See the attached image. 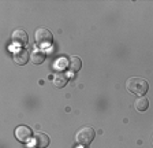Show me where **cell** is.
Masks as SVG:
<instances>
[{"mask_svg":"<svg viewBox=\"0 0 153 148\" xmlns=\"http://www.w3.org/2000/svg\"><path fill=\"white\" fill-rule=\"evenodd\" d=\"M55 67L57 70H63L64 67H67V59H59V61L55 63Z\"/></svg>","mask_w":153,"mask_h":148,"instance_id":"12","label":"cell"},{"mask_svg":"<svg viewBox=\"0 0 153 148\" xmlns=\"http://www.w3.org/2000/svg\"><path fill=\"white\" fill-rule=\"evenodd\" d=\"M126 89L128 93H133L135 96H145V93L149 89V84L143 78L140 77H130L126 81Z\"/></svg>","mask_w":153,"mask_h":148,"instance_id":"1","label":"cell"},{"mask_svg":"<svg viewBox=\"0 0 153 148\" xmlns=\"http://www.w3.org/2000/svg\"><path fill=\"white\" fill-rule=\"evenodd\" d=\"M81 67H82V61H81L78 56H71L70 62H68V69H70L73 73H76L79 71Z\"/></svg>","mask_w":153,"mask_h":148,"instance_id":"11","label":"cell"},{"mask_svg":"<svg viewBox=\"0 0 153 148\" xmlns=\"http://www.w3.org/2000/svg\"><path fill=\"white\" fill-rule=\"evenodd\" d=\"M67 81H68V78H67L66 74L57 73V74H55V77H53V85L56 88H64L67 85Z\"/></svg>","mask_w":153,"mask_h":148,"instance_id":"10","label":"cell"},{"mask_svg":"<svg viewBox=\"0 0 153 148\" xmlns=\"http://www.w3.org/2000/svg\"><path fill=\"white\" fill-rule=\"evenodd\" d=\"M30 61H32L34 64H41L42 62L45 61V52L42 51L41 48L34 47L32 54H30Z\"/></svg>","mask_w":153,"mask_h":148,"instance_id":"8","label":"cell"},{"mask_svg":"<svg viewBox=\"0 0 153 148\" xmlns=\"http://www.w3.org/2000/svg\"><path fill=\"white\" fill-rule=\"evenodd\" d=\"M134 107H135L137 111L143 113V111H146L148 107H149V102H148V99L145 96H140L135 102H134Z\"/></svg>","mask_w":153,"mask_h":148,"instance_id":"9","label":"cell"},{"mask_svg":"<svg viewBox=\"0 0 153 148\" xmlns=\"http://www.w3.org/2000/svg\"><path fill=\"white\" fill-rule=\"evenodd\" d=\"M11 41H13V44L18 45V47H25L29 43L27 33L23 29H15L11 34Z\"/></svg>","mask_w":153,"mask_h":148,"instance_id":"4","label":"cell"},{"mask_svg":"<svg viewBox=\"0 0 153 148\" xmlns=\"http://www.w3.org/2000/svg\"><path fill=\"white\" fill-rule=\"evenodd\" d=\"M13 58L16 64H26L29 61V52L25 48H18L16 51H14Z\"/></svg>","mask_w":153,"mask_h":148,"instance_id":"7","label":"cell"},{"mask_svg":"<svg viewBox=\"0 0 153 148\" xmlns=\"http://www.w3.org/2000/svg\"><path fill=\"white\" fill-rule=\"evenodd\" d=\"M15 137L18 141L21 143H27L30 138H33V132L32 129L26 125H21L15 129Z\"/></svg>","mask_w":153,"mask_h":148,"instance_id":"5","label":"cell"},{"mask_svg":"<svg viewBox=\"0 0 153 148\" xmlns=\"http://www.w3.org/2000/svg\"><path fill=\"white\" fill-rule=\"evenodd\" d=\"M94 136H96V133L92 126H82L75 133V141L81 145H89L93 141Z\"/></svg>","mask_w":153,"mask_h":148,"instance_id":"2","label":"cell"},{"mask_svg":"<svg viewBox=\"0 0 153 148\" xmlns=\"http://www.w3.org/2000/svg\"><path fill=\"white\" fill-rule=\"evenodd\" d=\"M34 39L36 43H37L40 47H49L53 41V36L45 28H38L34 33Z\"/></svg>","mask_w":153,"mask_h":148,"instance_id":"3","label":"cell"},{"mask_svg":"<svg viewBox=\"0 0 153 148\" xmlns=\"http://www.w3.org/2000/svg\"><path fill=\"white\" fill-rule=\"evenodd\" d=\"M32 144L36 148H45L49 145V137L45 133H34Z\"/></svg>","mask_w":153,"mask_h":148,"instance_id":"6","label":"cell"}]
</instances>
